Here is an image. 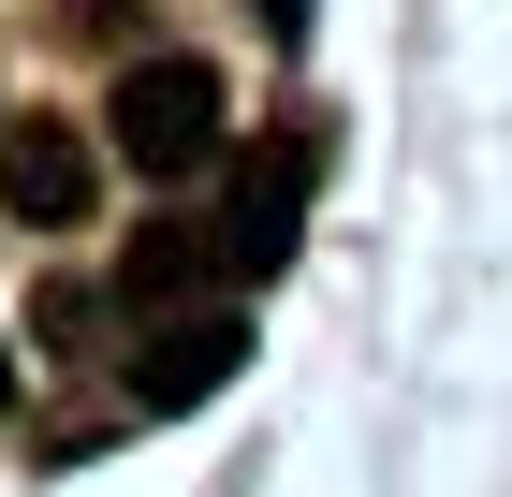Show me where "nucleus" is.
<instances>
[{"instance_id":"obj_1","label":"nucleus","mask_w":512,"mask_h":497,"mask_svg":"<svg viewBox=\"0 0 512 497\" xmlns=\"http://www.w3.org/2000/svg\"><path fill=\"white\" fill-rule=\"evenodd\" d=\"M103 147L132 161V176H205V161L235 147V88L205 74V59H132L118 88H103Z\"/></svg>"},{"instance_id":"obj_2","label":"nucleus","mask_w":512,"mask_h":497,"mask_svg":"<svg viewBox=\"0 0 512 497\" xmlns=\"http://www.w3.org/2000/svg\"><path fill=\"white\" fill-rule=\"evenodd\" d=\"M235 366H249V322H235L220 293H205V307H147L132 351H118V410H147V424H161V410H205Z\"/></svg>"},{"instance_id":"obj_3","label":"nucleus","mask_w":512,"mask_h":497,"mask_svg":"<svg viewBox=\"0 0 512 497\" xmlns=\"http://www.w3.org/2000/svg\"><path fill=\"white\" fill-rule=\"evenodd\" d=\"M308 176H322V132H278V147L235 161V205L205 220L235 278H278V264H293V234H308Z\"/></svg>"},{"instance_id":"obj_4","label":"nucleus","mask_w":512,"mask_h":497,"mask_svg":"<svg viewBox=\"0 0 512 497\" xmlns=\"http://www.w3.org/2000/svg\"><path fill=\"white\" fill-rule=\"evenodd\" d=\"M88 191H103V147L74 117H15L0 132V205L15 220H88Z\"/></svg>"},{"instance_id":"obj_5","label":"nucleus","mask_w":512,"mask_h":497,"mask_svg":"<svg viewBox=\"0 0 512 497\" xmlns=\"http://www.w3.org/2000/svg\"><path fill=\"white\" fill-rule=\"evenodd\" d=\"M205 293H235V264H220L205 220H147L118 249V307H132V322H147V307H205Z\"/></svg>"},{"instance_id":"obj_6","label":"nucleus","mask_w":512,"mask_h":497,"mask_svg":"<svg viewBox=\"0 0 512 497\" xmlns=\"http://www.w3.org/2000/svg\"><path fill=\"white\" fill-rule=\"evenodd\" d=\"M103 322H118V293H44V307H30V337L59 351V366H88V351H103Z\"/></svg>"},{"instance_id":"obj_7","label":"nucleus","mask_w":512,"mask_h":497,"mask_svg":"<svg viewBox=\"0 0 512 497\" xmlns=\"http://www.w3.org/2000/svg\"><path fill=\"white\" fill-rule=\"evenodd\" d=\"M249 15H264V30H278V44H293V30H308V0H249Z\"/></svg>"},{"instance_id":"obj_8","label":"nucleus","mask_w":512,"mask_h":497,"mask_svg":"<svg viewBox=\"0 0 512 497\" xmlns=\"http://www.w3.org/2000/svg\"><path fill=\"white\" fill-rule=\"evenodd\" d=\"M0 410H15V351H0Z\"/></svg>"}]
</instances>
